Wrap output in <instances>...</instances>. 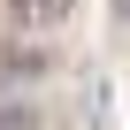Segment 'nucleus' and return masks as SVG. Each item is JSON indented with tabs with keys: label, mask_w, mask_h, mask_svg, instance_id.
Instances as JSON below:
<instances>
[{
	"label": "nucleus",
	"mask_w": 130,
	"mask_h": 130,
	"mask_svg": "<svg viewBox=\"0 0 130 130\" xmlns=\"http://www.w3.org/2000/svg\"><path fill=\"white\" fill-rule=\"evenodd\" d=\"M77 15V0H0V23H8L15 38H46Z\"/></svg>",
	"instance_id": "obj_1"
},
{
	"label": "nucleus",
	"mask_w": 130,
	"mask_h": 130,
	"mask_svg": "<svg viewBox=\"0 0 130 130\" xmlns=\"http://www.w3.org/2000/svg\"><path fill=\"white\" fill-rule=\"evenodd\" d=\"M46 69V46H15V54H0V77H38Z\"/></svg>",
	"instance_id": "obj_2"
},
{
	"label": "nucleus",
	"mask_w": 130,
	"mask_h": 130,
	"mask_svg": "<svg viewBox=\"0 0 130 130\" xmlns=\"http://www.w3.org/2000/svg\"><path fill=\"white\" fill-rule=\"evenodd\" d=\"M0 130H38V107L31 100H0Z\"/></svg>",
	"instance_id": "obj_3"
}]
</instances>
